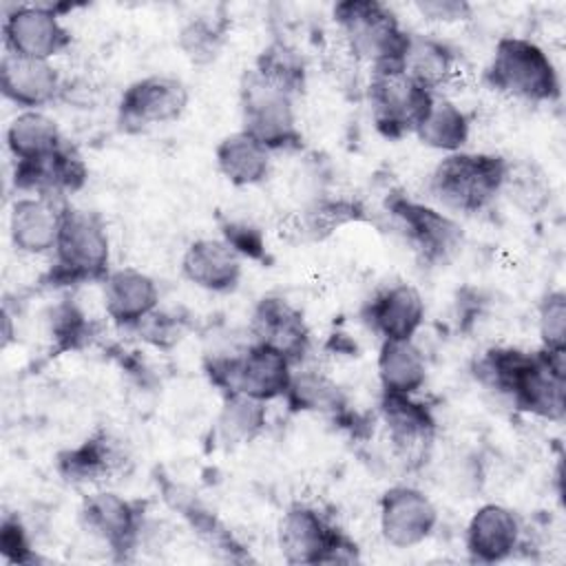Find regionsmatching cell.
<instances>
[{"label": "cell", "mask_w": 566, "mask_h": 566, "mask_svg": "<svg viewBox=\"0 0 566 566\" xmlns=\"http://www.w3.org/2000/svg\"><path fill=\"white\" fill-rule=\"evenodd\" d=\"M473 374L522 413L551 422L566 416V352L491 347L475 360Z\"/></svg>", "instance_id": "1"}, {"label": "cell", "mask_w": 566, "mask_h": 566, "mask_svg": "<svg viewBox=\"0 0 566 566\" xmlns=\"http://www.w3.org/2000/svg\"><path fill=\"white\" fill-rule=\"evenodd\" d=\"M484 82L491 91L524 104H555L562 97V80L551 55L520 35H504L495 42Z\"/></svg>", "instance_id": "2"}, {"label": "cell", "mask_w": 566, "mask_h": 566, "mask_svg": "<svg viewBox=\"0 0 566 566\" xmlns=\"http://www.w3.org/2000/svg\"><path fill=\"white\" fill-rule=\"evenodd\" d=\"M111 272V239L97 212L66 206L60 234L53 248V265L46 272L49 285H77L104 281Z\"/></svg>", "instance_id": "3"}, {"label": "cell", "mask_w": 566, "mask_h": 566, "mask_svg": "<svg viewBox=\"0 0 566 566\" xmlns=\"http://www.w3.org/2000/svg\"><path fill=\"white\" fill-rule=\"evenodd\" d=\"M506 157L458 150L444 155L429 175L431 197L447 210L475 214L486 210L502 190Z\"/></svg>", "instance_id": "4"}, {"label": "cell", "mask_w": 566, "mask_h": 566, "mask_svg": "<svg viewBox=\"0 0 566 566\" xmlns=\"http://www.w3.org/2000/svg\"><path fill=\"white\" fill-rule=\"evenodd\" d=\"M334 22L347 51L371 69L400 66L409 44L396 13L378 0H343L334 4Z\"/></svg>", "instance_id": "5"}, {"label": "cell", "mask_w": 566, "mask_h": 566, "mask_svg": "<svg viewBox=\"0 0 566 566\" xmlns=\"http://www.w3.org/2000/svg\"><path fill=\"white\" fill-rule=\"evenodd\" d=\"M203 369L221 394H243L265 405L285 396L294 374L283 354L254 340L239 352L210 356Z\"/></svg>", "instance_id": "6"}, {"label": "cell", "mask_w": 566, "mask_h": 566, "mask_svg": "<svg viewBox=\"0 0 566 566\" xmlns=\"http://www.w3.org/2000/svg\"><path fill=\"white\" fill-rule=\"evenodd\" d=\"M281 557L294 566L354 564L360 559L358 544L325 513L310 504H292L276 528Z\"/></svg>", "instance_id": "7"}, {"label": "cell", "mask_w": 566, "mask_h": 566, "mask_svg": "<svg viewBox=\"0 0 566 566\" xmlns=\"http://www.w3.org/2000/svg\"><path fill=\"white\" fill-rule=\"evenodd\" d=\"M239 113L241 130L270 153L301 148L303 135L296 122L294 97L265 82L254 69H245L239 80Z\"/></svg>", "instance_id": "8"}, {"label": "cell", "mask_w": 566, "mask_h": 566, "mask_svg": "<svg viewBox=\"0 0 566 566\" xmlns=\"http://www.w3.org/2000/svg\"><path fill=\"white\" fill-rule=\"evenodd\" d=\"M436 93L416 82L402 66L371 69L367 102L376 130L387 139L413 135Z\"/></svg>", "instance_id": "9"}, {"label": "cell", "mask_w": 566, "mask_h": 566, "mask_svg": "<svg viewBox=\"0 0 566 566\" xmlns=\"http://www.w3.org/2000/svg\"><path fill=\"white\" fill-rule=\"evenodd\" d=\"M387 210L422 263L442 265L462 248L464 237L460 223L438 208L405 195H391L387 199Z\"/></svg>", "instance_id": "10"}, {"label": "cell", "mask_w": 566, "mask_h": 566, "mask_svg": "<svg viewBox=\"0 0 566 566\" xmlns=\"http://www.w3.org/2000/svg\"><path fill=\"white\" fill-rule=\"evenodd\" d=\"M188 86L177 75L153 73L130 82L117 102V126L139 133L150 126L177 122L188 108Z\"/></svg>", "instance_id": "11"}, {"label": "cell", "mask_w": 566, "mask_h": 566, "mask_svg": "<svg viewBox=\"0 0 566 566\" xmlns=\"http://www.w3.org/2000/svg\"><path fill=\"white\" fill-rule=\"evenodd\" d=\"M71 31L60 20V7L15 4L4 11L2 46L4 53L53 60L71 46Z\"/></svg>", "instance_id": "12"}, {"label": "cell", "mask_w": 566, "mask_h": 566, "mask_svg": "<svg viewBox=\"0 0 566 566\" xmlns=\"http://www.w3.org/2000/svg\"><path fill=\"white\" fill-rule=\"evenodd\" d=\"M438 509L413 484L389 486L378 502V528L391 548L407 551L424 544L438 526Z\"/></svg>", "instance_id": "13"}, {"label": "cell", "mask_w": 566, "mask_h": 566, "mask_svg": "<svg viewBox=\"0 0 566 566\" xmlns=\"http://www.w3.org/2000/svg\"><path fill=\"white\" fill-rule=\"evenodd\" d=\"M80 520L117 559H128L144 533V504L113 491H95L82 500Z\"/></svg>", "instance_id": "14"}, {"label": "cell", "mask_w": 566, "mask_h": 566, "mask_svg": "<svg viewBox=\"0 0 566 566\" xmlns=\"http://www.w3.org/2000/svg\"><path fill=\"white\" fill-rule=\"evenodd\" d=\"M378 411L398 460L407 467L422 464L438 431V422L429 405L416 396L380 394Z\"/></svg>", "instance_id": "15"}, {"label": "cell", "mask_w": 566, "mask_h": 566, "mask_svg": "<svg viewBox=\"0 0 566 566\" xmlns=\"http://www.w3.org/2000/svg\"><path fill=\"white\" fill-rule=\"evenodd\" d=\"M128 464L124 442L106 429L93 431L80 444L55 455V471L69 484H102L126 473Z\"/></svg>", "instance_id": "16"}, {"label": "cell", "mask_w": 566, "mask_h": 566, "mask_svg": "<svg viewBox=\"0 0 566 566\" xmlns=\"http://www.w3.org/2000/svg\"><path fill=\"white\" fill-rule=\"evenodd\" d=\"M524 526L520 515L497 502H486L473 511L464 528V548L478 564H500L522 546Z\"/></svg>", "instance_id": "17"}, {"label": "cell", "mask_w": 566, "mask_h": 566, "mask_svg": "<svg viewBox=\"0 0 566 566\" xmlns=\"http://www.w3.org/2000/svg\"><path fill=\"white\" fill-rule=\"evenodd\" d=\"M250 334L254 343L276 349L292 365H298L310 347L312 332L301 310L281 296H263L250 316Z\"/></svg>", "instance_id": "18"}, {"label": "cell", "mask_w": 566, "mask_h": 566, "mask_svg": "<svg viewBox=\"0 0 566 566\" xmlns=\"http://www.w3.org/2000/svg\"><path fill=\"white\" fill-rule=\"evenodd\" d=\"M0 91L20 111H42L64 95V80L51 60L4 53L0 60Z\"/></svg>", "instance_id": "19"}, {"label": "cell", "mask_w": 566, "mask_h": 566, "mask_svg": "<svg viewBox=\"0 0 566 566\" xmlns=\"http://www.w3.org/2000/svg\"><path fill=\"white\" fill-rule=\"evenodd\" d=\"M424 298L411 283L378 290L363 307V321L380 340H409L424 323Z\"/></svg>", "instance_id": "20"}, {"label": "cell", "mask_w": 566, "mask_h": 566, "mask_svg": "<svg viewBox=\"0 0 566 566\" xmlns=\"http://www.w3.org/2000/svg\"><path fill=\"white\" fill-rule=\"evenodd\" d=\"M102 301L106 316L117 327L135 329L159 307V287L150 274L137 268H117L102 281Z\"/></svg>", "instance_id": "21"}, {"label": "cell", "mask_w": 566, "mask_h": 566, "mask_svg": "<svg viewBox=\"0 0 566 566\" xmlns=\"http://www.w3.org/2000/svg\"><path fill=\"white\" fill-rule=\"evenodd\" d=\"M86 179L88 168L71 142L40 161L15 164L13 168V184L20 192L53 199L77 192L84 188Z\"/></svg>", "instance_id": "22"}, {"label": "cell", "mask_w": 566, "mask_h": 566, "mask_svg": "<svg viewBox=\"0 0 566 566\" xmlns=\"http://www.w3.org/2000/svg\"><path fill=\"white\" fill-rule=\"evenodd\" d=\"M66 206H60L53 197L24 195L11 203L9 237L20 254L40 256L55 248L62 214Z\"/></svg>", "instance_id": "23"}, {"label": "cell", "mask_w": 566, "mask_h": 566, "mask_svg": "<svg viewBox=\"0 0 566 566\" xmlns=\"http://www.w3.org/2000/svg\"><path fill=\"white\" fill-rule=\"evenodd\" d=\"M181 274L199 290L230 294L241 283L243 263L223 239H197L181 256Z\"/></svg>", "instance_id": "24"}, {"label": "cell", "mask_w": 566, "mask_h": 566, "mask_svg": "<svg viewBox=\"0 0 566 566\" xmlns=\"http://www.w3.org/2000/svg\"><path fill=\"white\" fill-rule=\"evenodd\" d=\"M161 497L166 500V504L177 511L188 526L199 535V539L214 551L219 557L223 559H232V562H243L250 559V555H245L241 542L232 535V531L186 486L161 478Z\"/></svg>", "instance_id": "25"}, {"label": "cell", "mask_w": 566, "mask_h": 566, "mask_svg": "<svg viewBox=\"0 0 566 566\" xmlns=\"http://www.w3.org/2000/svg\"><path fill=\"white\" fill-rule=\"evenodd\" d=\"M270 155L272 153L254 137H250L243 130H237L226 135L217 144L214 164L228 184L237 188H250L268 179L272 166Z\"/></svg>", "instance_id": "26"}, {"label": "cell", "mask_w": 566, "mask_h": 566, "mask_svg": "<svg viewBox=\"0 0 566 566\" xmlns=\"http://www.w3.org/2000/svg\"><path fill=\"white\" fill-rule=\"evenodd\" d=\"M380 394L416 396L427 382V358L409 340H382L376 358Z\"/></svg>", "instance_id": "27"}, {"label": "cell", "mask_w": 566, "mask_h": 566, "mask_svg": "<svg viewBox=\"0 0 566 566\" xmlns=\"http://www.w3.org/2000/svg\"><path fill=\"white\" fill-rule=\"evenodd\" d=\"M4 142L15 164L40 161L66 144L57 122L44 111H20L9 122Z\"/></svg>", "instance_id": "28"}, {"label": "cell", "mask_w": 566, "mask_h": 566, "mask_svg": "<svg viewBox=\"0 0 566 566\" xmlns=\"http://www.w3.org/2000/svg\"><path fill=\"white\" fill-rule=\"evenodd\" d=\"M400 66L416 82L440 95L442 86H447L458 73V53L444 40L409 33V44Z\"/></svg>", "instance_id": "29"}, {"label": "cell", "mask_w": 566, "mask_h": 566, "mask_svg": "<svg viewBox=\"0 0 566 566\" xmlns=\"http://www.w3.org/2000/svg\"><path fill=\"white\" fill-rule=\"evenodd\" d=\"M500 197L520 214L539 217L553 199V186L546 170L533 159H506Z\"/></svg>", "instance_id": "30"}, {"label": "cell", "mask_w": 566, "mask_h": 566, "mask_svg": "<svg viewBox=\"0 0 566 566\" xmlns=\"http://www.w3.org/2000/svg\"><path fill=\"white\" fill-rule=\"evenodd\" d=\"M413 135L422 146L451 155L464 150V146L469 144L471 119L458 104L442 95H436L427 115L416 126Z\"/></svg>", "instance_id": "31"}, {"label": "cell", "mask_w": 566, "mask_h": 566, "mask_svg": "<svg viewBox=\"0 0 566 566\" xmlns=\"http://www.w3.org/2000/svg\"><path fill=\"white\" fill-rule=\"evenodd\" d=\"M283 398L290 411L296 413H323L334 418H343L347 413V398L343 389L316 369L294 371Z\"/></svg>", "instance_id": "32"}, {"label": "cell", "mask_w": 566, "mask_h": 566, "mask_svg": "<svg viewBox=\"0 0 566 566\" xmlns=\"http://www.w3.org/2000/svg\"><path fill=\"white\" fill-rule=\"evenodd\" d=\"M268 424L265 402L243 394H223L217 416V438L226 447H241L256 440Z\"/></svg>", "instance_id": "33"}, {"label": "cell", "mask_w": 566, "mask_h": 566, "mask_svg": "<svg viewBox=\"0 0 566 566\" xmlns=\"http://www.w3.org/2000/svg\"><path fill=\"white\" fill-rule=\"evenodd\" d=\"M265 82L290 93L292 97L301 95L307 84V64L296 46L285 40L268 42L254 60L252 66Z\"/></svg>", "instance_id": "34"}, {"label": "cell", "mask_w": 566, "mask_h": 566, "mask_svg": "<svg viewBox=\"0 0 566 566\" xmlns=\"http://www.w3.org/2000/svg\"><path fill=\"white\" fill-rule=\"evenodd\" d=\"M228 29L230 20L226 13H199L181 27L177 44L190 64L208 66L219 57L228 38Z\"/></svg>", "instance_id": "35"}, {"label": "cell", "mask_w": 566, "mask_h": 566, "mask_svg": "<svg viewBox=\"0 0 566 566\" xmlns=\"http://www.w3.org/2000/svg\"><path fill=\"white\" fill-rule=\"evenodd\" d=\"M367 210L358 199L349 197H316L301 214V232L312 241H323L343 226L365 221Z\"/></svg>", "instance_id": "36"}, {"label": "cell", "mask_w": 566, "mask_h": 566, "mask_svg": "<svg viewBox=\"0 0 566 566\" xmlns=\"http://www.w3.org/2000/svg\"><path fill=\"white\" fill-rule=\"evenodd\" d=\"M93 336V323L84 316V312L73 303H60L51 312V354L57 356L62 352H73L84 347Z\"/></svg>", "instance_id": "37"}, {"label": "cell", "mask_w": 566, "mask_h": 566, "mask_svg": "<svg viewBox=\"0 0 566 566\" xmlns=\"http://www.w3.org/2000/svg\"><path fill=\"white\" fill-rule=\"evenodd\" d=\"M537 332L544 349L566 352V294L551 290L537 305Z\"/></svg>", "instance_id": "38"}, {"label": "cell", "mask_w": 566, "mask_h": 566, "mask_svg": "<svg viewBox=\"0 0 566 566\" xmlns=\"http://www.w3.org/2000/svg\"><path fill=\"white\" fill-rule=\"evenodd\" d=\"M221 239L241 256L250 261H265L263 232L243 219H228L221 223Z\"/></svg>", "instance_id": "39"}, {"label": "cell", "mask_w": 566, "mask_h": 566, "mask_svg": "<svg viewBox=\"0 0 566 566\" xmlns=\"http://www.w3.org/2000/svg\"><path fill=\"white\" fill-rule=\"evenodd\" d=\"M0 553L9 564H35L38 553L31 548L29 533L18 515L7 513L0 524Z\"/></svg>", "instance_id": "40"}, {"label": "cell", "mask_w": 566, "mask_h": 566, "mask_svg": "<svg viewBox=\"0 0 566 566\" xmlns=\"http://www.w3.org/2000/svg\"><path fill=\"white\" fill-rule=\"evenodd\" d=\"M135 332L139 334V338H144L146 343H150L153 347L159 349H168L172 345H177L184 336V321L177 314L170 312H161L159 307L144 318Z\"/></svg>", "instance_id": "41"}, {"label": "cell", "mask_w": 566, "mask_h": 566, "mask_svg": "<svg viewBox=\"0 0 566 566\" xmlns=\"http://www.w3.org/2000/svg\"><path fill=\"white\" fill-rule=\"evenodd\" d=\"M416 11L429 22L453 24L471 18V4L464 0H420L413 4Z\"/></svg>", "instance_id": "42"}]
</instances>
